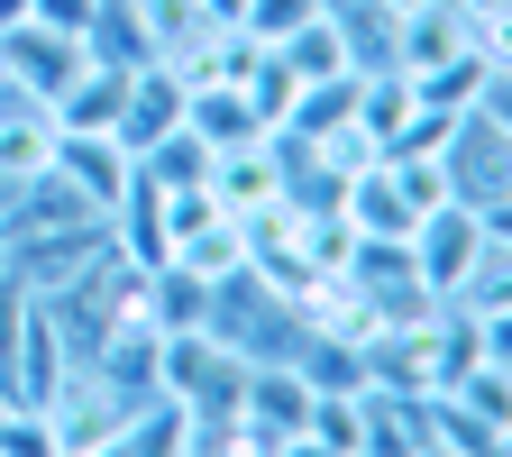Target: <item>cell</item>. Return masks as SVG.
I'll use <instances>...</instances> for the list:
<instances>
[{"mask_svg":"<svg viewBox=\"0 0 512 457\" xmlns=\"http://www.w3.org/2000/svg\"><path fill=\"white\" fill-rule=\"evenodd\" d=\"M138 394H128V384H110L101 366H64V384H55V394L37 403V421H46V439H55V457H110L128 430H138Z\"/></svg>","mask_w":512,"mask_h":457,"instance_id":"1","label":"cell"},{"mask_svg":"<svg viewBox=\"0 0 512 457\" xmlns=\"http://www.w3.org/2000/svg\"><path fill=\"white\" fill-rule=\"evenodd\" d=\"M485 247H494V229H485V211H476V202H439V211L403 238V256H412V275H421V293H430V302H458Z\"/></svg>","mask_w":512,"mask_h":457,"instance_id":"2","label":"cell"},{"mask_svg":"<svg viewBox=\"0 0 512 457\" xmlns=\"http://www.w3.org/2000/svg\"><path fill=\"white\" fill-rule=\"evenodd\" d=\"M458 55H476V28H467V10L448 0V10H394V28H384V64L394 74H439V64H458Z\"/></svg>","mask_w":512,"mask_h":457,"instance_id":"3","label":"cell"},{"mask_svg":"<svg viewBox=\"0 0 512 457\" xmlns=\"http://www.w3.org/2000/svg\"><path fill=\"white\" fill-rule=\"evenodd\" d=\"M55 174L83 192V202L110 220L119 211V192H128V174H138V156H128L110 128H55Z\"/></svg>","mask_w":512,"mask_h":457,"instance_id":"4","label":"cell"},{"mask_svg":"<svg viewBox=\"0 0 512 457\" xmlns=\"http://www.w3.org/2000/svg\"><path fill=\"white\" fill-rule=\"evenodd\" d=\"M238 421L256 430V439H302V421H311V384H302V366L293 357H247V394H238Z\"/></svg>","mask_w":512,"mask_h":457,"instance_id":"5","label":"cell"},{"mask_svg":"<svg viewBox=\"0 0 512 457\" xmlns=\"http://www.w3.org/2000/svg\"><path fill=\"white\" fill-rule=\"evenodd\" d=\"M211 202H220L229 220H256V211H275V202H284V156H275V138H256V147H229V156H211Z\"/></svg>","mask_w":512,"mask_h":457,"instance_id":"6","label":"cell"},{"mask_svg":"<svg viewBox=\"0 0 512 457\" xmlns=\"http://www.w3.org/2000/svg\"><path fill=\"white\" fill-rule=\"evenodd\" d=\"M183 128L202 138L211 156H229V147H256L266 138V119H256V101L238 92V83H192L183 92Z\"/></svg>","mask_w":512,"mask_h":457,"instance_id":"7","label":"cell"},{"mask_svg":"<svg viewBox=\"0 0 512 457\" xmlns=\"http://www.w3.org/2000/svg\"><path fill=\"white\" fill-rule=\"evenodd\" d=\"M275 55L293 64V83H330V74H357V37H348V19H339V10H320L311 28H293Z\"/></svg>","mask_w":512,"mask_h":457,"instance_id":"8","label":"cell"},{"mask_svg":"<svg viewBox=\"0 0 512 457\" xmlns=\"http://www.w3.org/2000/svg\"><path fill=\"white\" fill-rule=\"evenodd\" d=\"M165 266H183V275H202L211 293H220V284H238V275H247V220H229V211H220L211 229H192V238H183V247L165 256Z\"/></svg>","mask_w":512,"mask_h":457,"instance_id":"9","label":"cell"},{"mask_svg":"<svg viewBox=\"0 0 512 457\" xmlns=\"http://www.w3.org/2000/svg\"><path fill=\"white\" fill-rule=\"evenodd\" d=\"M55 165V119L46 110H0V174H46Z\"/></svg>","mask_w":512,"mask_h":457,"instance_id":"10","label":"cell"},{"mask_svg":"<svg viewBox=\"0 0 512 457\" xmlns=\"http://www.w3.org/2000/svg\"><path fill=\"white\" fill-rule=\"evenodd\" d=\"M138 174H147V183H165V192H183V183H211V147L192 138V128H165V138L138 156Z\"/></svg>","mask_w":512,"mask_h":457,"instance_id":"11","label":"cell"},{"mask_svg":"<svg viewBox=\"0 0 512 457\" xmlns=\"http://www.w3.org/2000/svg\"><path fill=\"white\" fill-rule=\"evenodd\" d=\"M238 92L256 101V119H266V128H284V110H293L302 83H293V64H284L275 46H256V55H247V74H238Z\"/></svg>","mask_w":512,"mask_h":457,"instance_id":"12","label":"cell"},{"mask_svg":"<svg viewBox=\"0 0 512 457\" xmlns=\"http://www.w3.org/2000/svg\"><path fill=\"white\" fill-rule=\"evenodd\" d=\"M458 311H476V320H503V311H512V247H503V238L476 256V275H467Z\"/></svg>","mask_w":512,"mask_h":457,"instance_id":"13","label":"cell"},{"mask_svg":"<svg viewBox=\"0 0 512 457\" xmlns=\"http://www.w3.org/2000/svg\"><path fill=\"white\" fill-rule=\"evenodd\" d=\"M320 10H330V0H238V28H247L256 46H284V37L311 28Z\"/></svg>","mask_w":512,"mask_h":457,"instance_id":"14","label":"cell"},{"mask_svg":"<svg viewBox=\"0 0 512 457\" xmlns=\"http://www.w3.org/2000/svg\"><path fill=\"white\" fill-rule=\"evenodd\" d=\"M467 119H485V128H503V138H512V64H485V92H476Z\"/></svg>","mask_w":512,"mask_h":457,"instance_id":"15","label":"cell"},{"mask_svg":"<svg viewBox=\"0 0 512 457\" xmlns=\"http://www.w3.org/2000/svg\"><path fill=\"white\" fill-rule=\"evenodd\" d=\"M92 10H101V0H37L28 19H37V28H55V37H83V28H92Z\"/></svg>","mask_w":512,"mask_h":457,"instance_id":"16","label":"cell"},{"mask_svg":"<svg viewBox=\"0 0 512 457\" xmlns=\"http://www.w3.org/2000/svg\"><path fill=\"white\" fill-rule=\"evenodd\" d=\"M476 28V55L485 64H512V10H494V19H467Z\"/></svg>","mask_w":512,"mask_h":457,"instance_id":"17","label":"cell"},{"mask_svg":"<svg viewBox=\"0 0 512 457\" xmlns=\"http://www.w3.org/2000/svg\"><path fill=\"white\" fill-rule=\"evenodd\" d=\"M421 457H485V448H467V439H430Z\"/></svg>","mask_w":512,"mask_h":457,"instance_id":"18","label":"cell"},{"mask_svg":"<svg viewBox=\"0 0 512 457\" xmlns=\"http://www.w3.org/2000/svg\"><path fill=\"white\" fill-rule=\"evenodd\" d=\"M28 10H37V0H0V28H19Z\"/></svg>","mask_w":512,"mask_h":457,"instance_id":"19","label":"cell"},{"mask_svg":"<svg viewBox=\"0 0 512 457\" xmlns=\"http://www.w3.org/2000/svg\"><path fill=\"white\" fill-rule=\"evenodd\" d=\"M458 10H467V19H494V10H512V0H458Z\"/></svg>","mask_w":512,"mask_h":457,"instance_id":"20","label":"cell"},{"mask_svg":"<svg viewBox=\"0 0 512 457\" xmlns=\"http://www.w3.org/2000/svg\"><path fill=\"white\" fill-rule=\"evenodd\" d=\"M394 10H448V0H384V19H394Z\"/></svg>","mask_w":512,"mask_h":457,"instance_id":"21","label":"cell"}]
</instances>
